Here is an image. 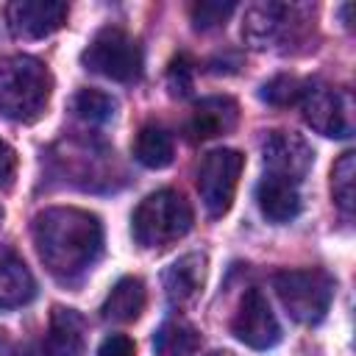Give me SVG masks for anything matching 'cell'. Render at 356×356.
<instances>
[{
    "label": "cell",
    "mask_w": 356,
    "mask_h": 356,
    "mask_svg": "<svg viewBox=\"0 0 356 356\" xmlns=\"http://www.w3.org/2000/svg\"><path fill=\"white\" fill-rule=\"evenodd\" d=\"M147 303V292H145V281L136 278V275H125L120 278L111 292L106 295L103 306H100V314L103 320L108 323H134L142 309Z\"/></svg>",
    "instance_id": "e0dca14e"
},
{
    "label": "cell",
    "mask_w": 356,
    "mask_h": 356,
    "mask_svg": "<svg viewBox=\"0 0 356 356\" xmlns=\"http://www.w3.org/2000/svg\"><path fill=\"white\" fill-rule=\"evenodd\" d=\"M53 75L33 56L0 58V114L14 122H36L50 100Z\"/></svg>",
    "instance_id": "7a4b0ae2"
},
{
    "label": "cell",
    "mask_w": 356,
    "mask_h": 356,
    "mask_svg": "<svg viewBox=\"0 0 356 356\" xmlns=\"http://www.w3.org/2000/svg\"><path fill=\"white\" fill-rule=\"evenodd\" d=\"M189 200L175 189L150 192L131 214V234L142 248H167L192 231Z\"/></svg>",
    "instance_id": "3957f363"
},
{
    "label": "cell",
    "mask_w": 356,
    "mask_h": 356,
    "mask_svg": "<svg viewBox=\"0 0 356 356\" xmlns=\"http://www.w3.org/2000/svg\"><path fill=\"white\" fill-rule=\"evenodd\" d=\"M172 136L167 128L161 125H145L139 128L136 139H134V159L142 164V167H150V170H164L167 164H172Z\"/></svg>",
    "instance_id": "ac0fdd59"
},
{
    "label": "cell",
    "mask_w": 356,
    "mask_h": 356,
    "mask_svg": "<svg viewBox=\"0 0 356 356\" xmlns=\"http://www.w3.org/2000/svg\"><path fill=\"white\" fill-rule=\"evenodd\" d=\"M292 11L295 8L284 6V3H259V6L248 8L245 25H242V36L253 47H267L273 42H281V39H286Z\"/></svg>",
    "instance_id": "9a60e30c"
},
{
    "label": "cell",
    "mask_w": 356,
    "mask_h": 356,
    "mask_svg": "<svg viewBox=\"0 0 356 356\" xmlns=\"http://www.w3.org/2000/svg\"><path fill=\"white\" fill-rule=\"evenodd\" d=\"M256 203H259V211L270 222H289L303 209L300 184L292 178H284V175L264 172L256 186Z\"/></svg>",
    "instance_id": "7c38bea8"
},
{
    "label": "cell",
    "mask_w": 356,
    "mask_h": 356,
    "mask_svg": "<svg viewBox=\"0 0 356 356\" xmlns=\"http://www.w3.org/2000/svg\"><path fill=\"white\" fill-rule=\"evenodd\" d=\"M242 167H245V156L231 147H220L203 156L197 167V192L209 217H222L231 209Z\"/></svg>",
    "instance_id": "8992f818"
},
{
    "label": "cell",
    "mask_w": 356,
    "mask_h": 356,
    "mask_svg": "<svg viewBox=\"0 0 356 356\" xmlns=\"http://www.w3.org/2000/svg\"><path fill=\"white\" fill-rule=\"evenodd\" d=\"M6 353H8V342H6V337L0 331V356H6Z\"/></svg>",
    "instance_id": "4316f807"
},
{
    "label": "cell",
    "mask_w": 356,
    "mask_h": 356,
    "mask_svg": "<svg viewBox=\"0 0 356 356\" xmlns=\"http://www.w3.org/2000/svg\"><path fill=\"white\" fill-rule=\"evenodd\" d=\"M303 89H306V81H300L295 75H275L261 86L259 97L270 106H295V103H300Z\"/></svg>",
    "instance_id": "7402d4cb"
},
{
    "label": "cell",
    "mask_w": 356,
    "mask_h": 356,
    "mask_svg": "<svg viewBox=\"0 0 356 356\" xmlns=\"http://www.w3.org/2000/svg\"><path fill=\"white\" fill-rule=\"evenodd\" d=\"M81 61L89 72H97L117 83H134L142 78L145 70V56L139 42L117 25L100 28L81 53Z\"/></svg>",
    "instance_id": "5b68a950"
},
{
    "label": "cell",
    "mask_w": 356,
    "mask_h": 356,
    "mask_svg": "<svg viewBox=\"0 0 356 356\" xmlns=\"http://www.w3.org/2000/svg\"><path fill=\"white\" fill-rule=\"evenodd\" d=\"M159 356H189L197 345L195 331L186 323H167L153 339Z\"/></svg>",
    "instance_id": "44dd1931"
},
{
    "label": "cell",
    "mask_w": 356,
    "mask_h": 356,
    "mask_svg": "<svg viewBox=\"0 0 356 356\" xmlns=\"http://www.w3.org/2000/svg\"><path fill=\"white\" fill-rule=\"evenodd\" d=\"M273 289L286 314L303 325H317L334 300V278L320 267L281 270L273 275Z\"/></svg>",
    "instance_id": "277c9868"
},
{
    "label": "cell",
    "mask_w": 356,
    "mask_h": 356,
    "mask_svg": "<svg viewBox=\"0 0 356 356\" xmlns=\"http://www.w3.org/2000/svg\"><path fill=\"white\" fill-rule=\"evenodd\" d=\"M47 356H83L86 353V323L75 309L53 306L44 337Z\"/></svg>",
    "instance_id": "5bb4252c"
},
{
    "label": "cell",
    "mask_w": 356,
    "mask_h": 356,
    "mask_svg": "<svg viewBox=\"0 0 356 356\" xmlns=\"http://www.w3.org/2000/svg\"><path fill=\"white\" fill-rule=\"evenodd\" d=\"M211 356H231V353H211Z\"/></svg>",
    "instance_id": "83f0119b"
},
{
    "label": "cell",
    "mask_w": 356,
    "mask_h": 356,
    "mask_svg": "<svg viewBox=\"0 0 356 356\" xmlns=\"http://www.w3.org/2000/svg\"><path fill=\"white\" fill-rule=\"evenodd\" d=\"M231 331L239 342H245L253 350H270L281 342V323L261 289L256 286L245 289L239 309L231 320Z\"/></svg>",
    "instance_id": "ba28073f"
},
{
    "label": "cell",
    "mask_w": 356,
    "mask_h": 356,
    "mask_svg": "<svg viewBox=\"0 0 356 356\" xmlns=\"http://www.w3.org/2000/svg\"><path fill=\"white\" fill-rule=\"evenodd\" d=\"M17 175V150L0 139V189H8Z\"/></svg>",
    "instance_id": "484cf974"
},
{
    "label": "cell",
    "mask_w": 356,
    "mask_h": 356,
    "mask_svg": "<svg viewBox=\"0 0 356 356\" xmlns=\"http://www.w3.org/2000/svg\"><path fill=\"white\" fill-rule=\"evenodd\" d=\"M33 245L44 270L64 286H78L103 256V225L97 214L56 206L33 220Z\"/></svg>",
    "instance_id": "6da1fadb"
},
{
    "label": "cell",
    "mask_w": 356,
    "mask_h": 356,
    "mask_svg": "<svg viewBox=\"0 0 356 356\" xmlns=\"http://www.w3.org/2000/svg\"><path fill=\"white\" fill-rule=\"evenodd\" d=\"M261 156H264V172L284 175L298 184H303L314 161V150L309 147V142L292 131H270L264 136Z\"/></svg>",
    "instance_id": "30bf717a"
},
{
    "label": "cell",
    "mask_w": 356,
    "mask_h": 356,
    "mask_svg": "<svg viewBox=\"0 0 356 356\" xmlns=\"http://www.w3.org/2000/svg\"><path fill=\"white\" fill-rule=\"evenodd\" d=\"M298 106L303 108V120L317 134L334 136V139L350 136V131H353L350 106H348V95H342L339 89H331L317 81H306V89H303Z\"/></svg>",
    "instance_id": "52a82bcc"
},
{
    "label": "cell",
    "mask_w": 356,
    "mask_h": 356,
    "mask_svg": "<svg viewBox=\"0 0 356 356\" xmlns=\"http://www.w3.org/2000/svg\"><path fill=\"white\" fill-rule=\"evenodd\" d=\"M236 6L234 3H220V0H203L192 6V22L197 31H211L217 25H225Z\"/></svg>",
    "instance_id": "603a6c76"
},
{
    "label": "cell",
    "mask_w": 356,
    "mask_h": 356,
    "mask_svg": "<svg viewBox=\"0 0 356 356\" xmlns=\"http://www.w3.org/2000/svg\"><path fill=\"white\" fill-rule=\"evenodd\" d=\"M114 108H117V100L100 89H81L75 97H72V111L78 120L89 122V125H103L114 117Z\"/></svg>",
    "instance_id": "d6986e66"
},
{
    "label": "cell",
    "mask_w": 356,
    "mask_h": 356,
    "mask_svg": "<svg viewBox=\"0 0 356 356\" xmlns=\"http://www.w3.org/2000/svg\"><path fill=\"white\" fill-rule=\"evenodd\" d=\"M70 17V6L58 0H14L6 6V22L17 39H44Z\"/></svg>",
    "instance_id": "9c48e42d"
},
{
    "label": "cell",
    "mask_w": 356,
    "mask_h": 356,
    "mask_svg": "<svg viewBox=\"0 0 356 356\" xmlns=\"http://www.w3.org/2000/svg\"><path fill=\"white\" fill-rule=\"evenodd\" d=\"M36 298V278L28 264L6 245H0V312L22 309Z\"/></svg>",
    "instance_id": "4fadbf2b"
},
{
    "label": "cell",
    "mask_w": 356,
    "mask_h": 356,
    "mask_svg": "<svg viewBox=\"0 0 356 356\" xmlns=\"http://www.w3.org/2000/svg\"><path fill=\"white\" fill-rule=\"evenodd\" d=\"M206 278V256L203 253H186L178 261H172L164 273V292L172 306L189 303Z\"/></svg>",
    "instance_id": "2e32d148"
},
{
    "label": "cell",
    "mask_w": 356,
    "mask_h": 356,
    "mask_svg": "<svg viewBox=\"0 0 356 356\" xmlns=\"http://www.w3.org/2000/svg\"><path fill=\"white\" fill-rule=\"evenodd\" d=\"M236 122H239V106L234 97H228V95L203 97L195 103V111L186 122V136L192 142L217 139V136L231 134L236 128Z\"/></svg>",
    "instance_id": "8fae6325"
},
{
    "label": "cell",
    "mask_w": 356,
    "mask_h": 356,
    "mask_svg": "<svg viewBox=\"0 0 356 356\" xmlns=\"http://www.w3.org/2000/svg\"><path fill=\"white\" fill-rule=\"evenodd\" d=\"M353 175H356V153H342L331 170V192L334 203L339 206L342 214L353 211Z\"/></svg>",
    "instance_id": "ffe728a7"
},
{
    "label": "cell",
    "mask_w": 356,
    "mask_h": 356,
    "mask_svg": "<svg viewBox=\"0 0 356 356\" xmlns=\"http://www.w3.org/2000/svg\"><path fill=\"white\" fill-rule=\"evenodd\" d=\"M97 356H136V345L125 334H108L97 350Z\"/></svg>",
    "instance_id": "d4e9b609"
},
{
    "label": "cell",
    "mask_w": 356,
    "mask_h": 356,
    "mask_svg": "<svg viewBox=\"0 0 356 356\" xmlns=\"http://www.w3.org/2000/svg\"><path fill=\"white\" fill-rule=\"evenodd\" d=\"M167 81H170L172 95H186V92L192 89V61H189L186 56H178V58L170 64Z\"/></svg>",
    "instance_id": "cb8c5ba5"
}]
</instances>
